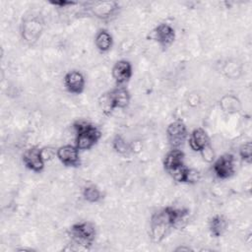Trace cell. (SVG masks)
<instances>
[{
	"instance_id": "5",
	"label": "cell",
	"mask_w": 252,
	"mask_h": 252,
	"mask_svg": "<svg viewBox=\"0 0 252 252\" xmlns=\"http://www.w3.org/2000/svg\"><path fill=\"white\" fill-rule=\"evenodd\" d=\"M171 229L165 209H159L152 214L150 219L149 236L154 244H159Z\"/></svg>"
},
{
	"instance_id": "26",
	"label": "cell",
	"mask_w": 252,
	"mask_h": 252,
	"mask_svg": "<svg viewBox=\"0 0 252 252\" xmlns=\"http://www.w3.org/2000/svg\"><path fill=\"white\" fill-rule=\"evenodd\" d=\"M49 3L55 7L60 8V9L69 8V7H72V6H75L78 4V2H74V1H50Z\"/></svg>"
},
{
	"instance_id": "17",
	"label": "cell",
	"mask_w": 252,
	"mask_h": 252,
	"mask_svg": "<svg viewBox=\"0 0 252 252\" xmlns=\"http://www.w3.org/2000/svg\"><path fill=\"white\" fill-rule=\"evenodd\" d=\"M227 227H228V220L222 214H216L209 220L208 228L212 237L219 238L222 236L223 233L226 231Z\"/></svg>"
},
{
	"instance_id": "6",
	"label": "cell",
	"mask_w": 252,
	"mask_h": 252,
	"mask_svg": "<svg viewBox=\"0 0 252 252\" xmlns=\"http://www.w3.org/2000/svg\"><path fill=\"white\" fill-rule=\"evenodd\" d=\"M120 6L116 1H94L87 3V11L94 18L109 21L119 12Z\"/></svg>"
},
{
	"instance_id": "23",
	"label": "cell",
	"mask_w": 252,
	"mask_h": 252,
	"mask_svg": "<svg viewBox=\"0 0 252 252\" xmlns=\"http://www.w3.org/2000/svg\"><path fill=\"white\" fill-rule=\"evenodd\" d=\"M238 156L244 162L250 164L252 161V144L250 141H247L241 144L238 148Z\"/></svg>"
},
{
	"instance_id": "13",
	"label": "cell",
	"mask_w": 252,
	"mask_h": 252,
	"mask_svg": "<svg viewBox=\"0 0 252 252\" xmlns=\"http://www.w3.org/2000/svg\"><path fill=\"white\" fill-rule=\"evenodd\" d=\"M111 76L116 86H125L133 76L132 63L126 59H120L114 63L111 69Z\"/></svg>"
},
{
	"instance_id": "16",
	"label": "cell",
	"mask_w": 252,
	"mask_h": 252,
	"mask_svg": "<svg viewBox=\"0 0 252 252\" xmlns=\"http://www.w3.org/2000/svg\"><path fill=\"white\" fill-rule=\"evenodd\" d=\"M185 155L180 149H170L164 156L162 165L166 173H169L173 169L183 165Z\"/></svg>"
},
{
	"instance_id": "27",
	"label": "cell",
	"mask_w": 252,
	"mask_h": 252,
	"mask_svg": "<svg viewBox=\"0 0 252 252\" xmlns=\"http://www.w3.org/2000/svg\"><path fill=\"white\" fill-rule=\"evenodd\" d=\"M190 250H192L190 247H181V246L175 249V251H190Z\"/></svg>"
},
{
	"instance_id": "18",
	"label": "cell",
	"mask_w": 252,
	"mask_h": 252,
	"mask_svg": "<svg viewBox=\"0 0 252 252\" xmlns=\"http://www.w3.org/2000/svg\"><path fill=\"white\" fill-rule=\"evenodd\" d=\"M94 45L101 53L108 52L113 45V37L105 29H99L94 35Z\"/></svg>"
},
{
	"instance_id": "20",
	"label": "cell",
	"mask_w": 252,
	"mask_h": 252,
	"mask_svg": "<svg viewBox=\"0 0 252 252\" xmlns=\"http://www.w3.org/2000/svg\"><path fill=\"white\" fill-rule=\"evenodd\" d=\"M82 197L83 199L91 204L98 203L102 200L103 194L101 190L95 184H87L82 189Z\"/></svg>"
},
{
	"instance_id": "24",
	"label": "cell",
	"mask_w": 252,
	"mask_h": 252,
	"mask_svg": "<svg viewBox=\"0 0 252 252\" xmlns=\"http://www.w3.org/2000/svg\"><path fill=\"white\" fill-rule=\"evenodd\" d=\"M199 154L201 155L202 159L208 163H212L216 158V153H215V150H214L212 144H209L204 149H202L199 152Z\"/></svg>"
},
{
	"instance_id": "25",
	"label": "cell",
	"mask_w": 252,
	"mask_h": 252,
	"mask_svg": "<svg viewBox=\"0 0 252 252\" xmlns=\"http://www.w3.org/2000/svg\"><path fill=\"white\" fill-rule=\"evenodd\" d=\"M41 155L44 161L46 162L56 157V150L52 147H43L41 148Z\"/></svg>"
},
{
	"instance_id": "4",
	"label": "cell",
	"mask_w": 252,
	"mask_h": 252,
	"mask_svg": "<svg viewBox=\"0 0 252 252\" xmlns=\"http://www.w3.org/2000/svg\"><path fill=\"white\" fill-rule=\"evenodd\" d=\"M68 235L75 244L90 248L95 240L96 228L92 221L83 220L73 223L68 230Z\"/></svg>"
},
{
	"instance_id": "3",
	"label": "cell",
	"mask_w": 252,
	"mask_h": 252,
	"mask_svg": "<svg viewBox=\"0 0 252 252\" xmlns=\"http://www.w3.org/2000/svg\"><path fill=\"white\" fill-rule=\"evenodd\" d=\"M131 100V94L125 86H116L99 97V105L102 111L109 115L115 109L126 108Z\"/></svg>"
},
{
	"instance_id": "7",
	"label": "cell",
	"mask_w": 252,
	"mask_h": 252,
	"mask_svg": "<svg viewBox=\"0 0 252 252\" xmlns=\"http://www.w3.org/2000/svg\"><path fill=\"white\" fill-rule=\"evenodd\" d=\"M165 133L170 149H180L189 136L186 124L180 119L170 122L166 127Z\"/></svg>"
},
{
	"instance_id": "2",
	"label": "cell",
	"mask_w": 252,
	"mask_h": 252,
	"mask_svg": "<svg viewBox=\"0 0 252 252\" xmlns=\"http://www.w3.org/2000/svg\"><path fill=\"white\" fill-rule=\"evenodd\" d=\"M44 31V20L39 13L26 14L20 25V33L23 41L29 45H34L41 37Z\"/></svg>"
},
{
	"instance_id": "10",
	"label": "cell",
	"mask_w": 252,
	"mask_h": 252,
	"mask_svg": "<svg viewBox=\"0 0 252 252\" xmlns=\"http://www.w3.org/2000/svg\"><path fill=\"white\" fill-rule=\"evenodd\" d=\"M22 161L29 170L40 173L45 166V161L41 155V148L31 147L27 149L22 155Z\"/></svg>"
},
{
	"instance_id": "11",
	"label": "cell",
	"mask_w": 252,
	"mask_h": 252,
	"mask_svg": "<svg viewBox=\"0 0 252 252\" xmlns=\"http://www.w3.org/2000/svg\"><path fill=\"white\" fill-rule=\"evenodd\" d=\"M56 158L67 167H78L81 164L80 151L75 145L66 144L57 148Z\"/></svg>"
},
{
	"instance_id": "14",
	"label": "cell",
	"mask_w": 252,
	"mask_h": 252,
	"mask_svg": "<svg viewBox=\"0 0 252 252\" xmlns=\"http://www.w3.org/2000/svg\"><path fill=\"white\" fill-rule=\"evenodd\" d=\"M168 217L171 228L182 229L186 226L190 218V211L185 208H177L173 206L164 207Z\"/></svg>"
},
{
	"instance_id": "21",
	"label": "cell",
	"mask_w": 252,
	"mask_h": 252,
	"mask_svg": "<svg viewBox=\"0 0 252 252\" xmlns=\"http://www.w3.org/2000/svg\"><path fill=\"white\" fill-rule=\"evenodd\" d=\"M111 146L114 152L122 157H129L131 154H133L131 143H129L123 136L119 134L113 137Z\"/></svg>"
},
{
	"instance_id": "8",
	"label": "cell",
	"mask_w": 252,
	"mask_h": 252,
	"mask_svg": "<svg viewBox=\"0 0 252 252\" xmlns=\"http://www.w3.org/2000/svg\"><path fill=\"white\" fill-rule=\"evenodd\" d=\"M213 163V171L215 175L221 180L228 179L235 173V158L230 153H224L216 158Z\"/></svg>"
},
{
	"instance_id": "15",
	"label": "cell",
	"mask_w": 252,
	"mask_h": 252,
	"mask_svg": "<svg viewBox=\"0 0 252 252\" xmlns=\"http://www.w3.org/2000/svg\"><path fill=\"white\" fill-rule=\"evenodd\" d=\"M188 144L191 150L194 152H200L206 146L211 144V139L209 134L204 128H195L188 136Z\"/></svg>"
},
{
	"instance_id": "22",
	"label": "cell",
	"mask_w": 252,
	"mask_h": 252,
	"mask_svg": "<svg viewBox=\"0 0 252 252\" xmlns=\"http://www.w3.org/2000/svg\"><path fill=\"white\" fill-rule=\"evenodd\" d=\"M241 66L239 63L235 61H226L222 66V72L223 74L230 79H236L241 74Z\"/></svg>"
},
{
	"instance_id": "12",
	"label": "cell",
	"mask_w": 252,
	"mask_h": 252,
	"mask_svg": "<svg viewBox=\"0 0 252 252\" xmlns=\"http://www.w3.org/2000/svg\"><path fill=\"white\" fill-rule=\"evenodd\" d=\"M65 90L71 94H81L86 88V78L84 74L78 70L68 71L63 79Z\"/></svg>"
},
{
	"instance_id": "1",
	"label": "cell",
	"mask_w": 252,
	"mask_h": 252,
	"mask_svg": "<svg viewBox=\"0 0 252 252\" xmlns=\"http://www.w3.org/2000/svg\"><path fill=\"white\" fill-rule=\"evenodd\" d=\"M75 131V146L79 151H89L94 148L101 138L100 130L93 123L78 120L73 124Z\"/></svg>"
},
{
	"instance_id": "19",
	"label": "cell",
	"mask_w": 252,
	"mask_h": 252,
	"mask_svg": "<svg viewBox=\"0 0 252 252\" xmlns=\"http://www.w3.org/2000/svg\"><path fill=\"white\" fill-rule=\"evenodd\" d=\"M220 107L226 114H235L241 110L242 105L240 99L236 95L226 94L220 99Z\"/></svg>"
},
{
	"instance_id": "9",
	"label": "cell",
	"mask_w": 252,
	"mask_h": 252,
	"mask_svg": "<svg viewBox=\"0 0 252 252\" xmlns=\"http://www.w3.org/2000/svg\"><path fill=\"white\" fill-rule=\"evenodd\" d=\"M153 38L155 41L161 47L163 50H166L169 48L175 38H176V33L174 28L167 24V23H160L158 24L152 32Z\"/></svg>"
}]
</instances>
